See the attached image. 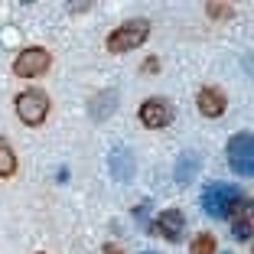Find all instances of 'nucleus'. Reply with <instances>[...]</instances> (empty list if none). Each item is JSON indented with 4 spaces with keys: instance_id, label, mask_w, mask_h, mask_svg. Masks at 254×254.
<instances>
[{
    "instance_id": "1",
    "label": "nucleus",
    "mask_w": 254,
    "mask_h": 254,
    "mask_svg": "<svg viewBox=\"0 0 254 254\" xmlns=\"http://www.w3.org/2000/svg\"><path fill=\"white\" fill-rule=\"evenodd\" d=\"M245 202H248V195L238 186H232V183H209L202 189V212L209 218H215V222L232 218Z\"/></svg>"
},
{
    "instance_id": "2",
    "label": "nucleus",
    "mask_w": 254,
    "mask_h": 254,
    "mask_svg": "<svg viewBox=\"0 0 254 254\" xmlns=\"http://www.w3.org/2000/svg\"><path fill=\"white\" fill-rule=\"evenodd\" d=\"M150 36V20H143V16H134V20L121 23L118 30L108 33V53L111 56H121V53H130V49H137V46H143Z\"/></svg>"
},
{
    "instance_id": "3",
    "label": "nucleus",
    "mask_w": 254,
    "mask_h": 254,
    "mask_svg": "<svg viewBox=\"0 0 254 254\" xmlns=\"http://www.w3.org/2000/svg\"><path fill=\"white\" fill-rule=\"evenodd\" d=\"M16 108V118L23 121L26 127H39L46 118H49V95L39 88H30V91H20L13 101Z\"/></svg>"
},
{
    "instance_id": "4",
    "label": "nucleus",
    "mask_w": 254,
    "mask_h": 254,
    "mask_svg": "<svg viewBox=\"0 0 254 254\" xmlns=\"http://www.w3.org/2000/svg\"><path fill=\"white\" fill-rule=\"evenodd\" d=\"M49 65H53V56L43 46H26L13 59V75L16 78H39V75L49 72Z\"/></svg>"
},
{
    "instance_id": "5",
    "label": "nucleus",
    "mask_w": 254,
    "mask_h": 254,
    "mask_svg": "<svg viewBox=\"0 0 254 254\" xmlns=\"http://www.w3.org/2000/svg\"><path fill=\"white\" fill-rule=\"evenodd\" d=\"M254 137L251 130H241L228 140V166H232L238 176H251L254 173Z\"/></svg>"
},
{
    "instance_id": "6",
    "label": "nucleus",
    "mask_w": 254,
    "mask_h": 254,
    "mask_svg": "<svg viewBox=\"0 0 254 254\" xmlns=\"http://www.w3.org/2000/svg\"><path fill=\"white\" fill-rule=\"evenodd\" d=\"M108 170H111V180L118 183H130L137 176V157L127 143H114L111 157H108Z\"/></svg>"
},
{
    "instance_id": "7",
    "label": "nucleus",
    "mask_w": 254,
    "mask_h": 254,
    "mask_svg": "<svg viewBox=\"0 0 254 254\" xmlns=\"http://www.w3.org/2000/svg\"><path fill=\"white\" fill-rule=\"evenodd\" d=\"M137 118H140V124L150 127V130L170 127L173 124V105L163 101V98H147V101L140 105V111H137Z\"/></svg>"
},
{
    "instance_id": "8",
    "label": "nucleus",
    "mask_w": 254,
    "mask_h": 254,
    "mask_svg": "<svg viewBox=\"0 0 254 254\" xmlns=\"http://www.w3.org/2000/svg\"><path fill=\"white\" fill-rule=\"evenodd\" d=\"M195 108H199L202 118H222L225 108H228V98H225L222 88H212V85H205V88H199V95H195Z\"/></svg>"
},
{
    "instance_id": "9",
    "label": "nucleus",
    "mask_w": 254,
    "mask_h": 254,
    "mask_svg": "<svg viewBox=\"0 0 254 254\" xmlns=\"http://www.w3.org/2000/svg\"><path fill=\"white\" fill-rule=\"evenodd\" d=\"M157 232L163 235L166 241H180L183 232H186V215L180 209H163L157 215Z\"/></svg>"
},
{
    "instance_id": "10",
    "label": "nucleus",
    "mask_w": 254,
    "mask_h": 254,
    "mask_svg": "<svg viewBox=\"0 0 254 254\" xmlns=\"http://www.w3.org/2000/svg\"><path fill=\"white\" fill-rule=\"evenodd\" d=\"M199 170H202V157L195 150L180 153V160H176V183H180V186H189V183L199 176Z\"/></svg>"
},
{
    "instance_id": "11",
    "label": "nucleus",
    "mask_w": 254,
    "mask_h": 254,
    "mask_svg": "<svg viewBox=\"0 0 254 254\" xmlns=\"http://www.w3.org/2000/svg\"><path fill=\"white\" fill-rule=\"evenodd\" d=\"M118 111V91L114 88H108V91H101V95H95L88 101V114L95 121H105V118H111V114Z\"/></svg>"
},
{
    "instance_id": "12",
    "label": "nucleus",
    "mask_w": 254,
    "mask_h": 254,
    "mask_svg": "<svg viewBox=\"0 0 254 254\" xmlns=\"http://www.w3.org/2000/svg\"><path fill=\"white\" fill-rule=\"evenodd\" d=\"M232 235L238 241H251V199L232 215Z\"/></svg>"
},
{
    "instance_id": "13",
    "label": "nucleus",
    "mask_w": 254,
    "mask_h": 254,
    "mask_svg": "<svg viewBox=\"0 0 254 254\" xmlns=\"http://www.w3.org/2000/svg\"><path fill=\"white\" fill-rule=\"evenodd\" d=\"M16 173V153L7 143V137H0V180H10Z\"/></svg>"
},
{
    "instance_id": "14",
    "label": "nucleus",
    "mask_w": 254,
    "mask_h": 254,
    "mask_svg": "<svg viewBox=\"0 0 254 254\" xmlns=\"http://www.w3.org/2000/svg\"><path fill=\"white\" fill-rule=\"evenodd\" d=\"M189 248H192V254H215L218 251V238L212 232H199Z\"/></svg>"
},
{
    "instance_id": "15",
    "label": "nucleus",
    "mask_w": 254,
    "mask_h": 254,
    "mask_svg": "<svg viewBox=\"0 0 254 254\" xmlns=\"http://www.w3.org/2000/svg\"><path fill=\"white\" fill-rule=\"evenodd\" d=\"M205 13L212 16V20H228V16L235 13L232 3H205Z\"/></svg>"
},
{
    "instance_id": "16",
    "label": "nucleus",
    "mask_w": 254,
    "mask_h": 254,
    "mask_svg": "<svg viewBox=\"0 0 254 254\" xmlns=\"http://www.w3.org/2000/svg\"><path fill=\"white\" fill-rule=\"evenodd\" d=\"M157 68H160L157 59H147V62H143V72H157Z\"/></svg>"
},
{
    "instance_id": "17",
    "label": "nucleus",
    "mask_w": 254,
    "mask_h": 254,
    "mask_svg": "<svg viewBox=\"0 0 254 254\" xmlns=\"http://www.w3.org/2000/svg\"><path fill=\"white\" fill-rule=\"evenodd\" d=\"M105 254H124V251H121L118 245H105Z\"/></svg>"
},
{
    "instance_id": "18",
    "label": "nucleus",
    "mask_w": 254,
    "mask_h": 254,
    "mask_svg": "<svg viewBox=\"0 0 254 254\" xmlns=\"http://www.w3.org/2000/svg\"><path fill=\"white\" fill-rule=\"evenodd\" d=\"M143 254H157V251H143Z\"/></svg>"
}]
</instances>
